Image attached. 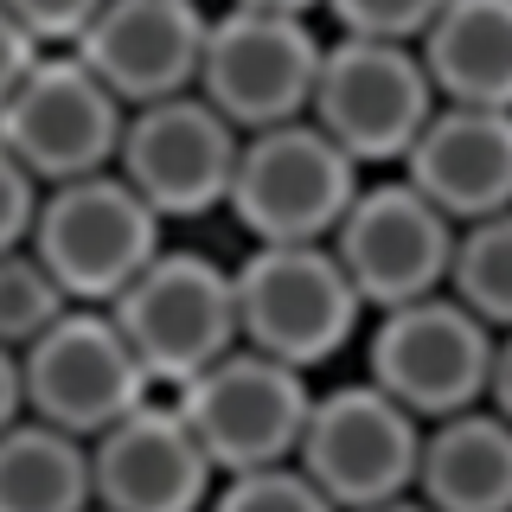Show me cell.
<instances>
[{"label": "cell", "instance_id": "obj_1", "mask_svg": "<svg viewBox=\"0 0 512 512\" xmlns=\"http://www.w3.org/2000/svg\"><path fill=\"white\" fill-rule=\"evenodd\" d=\"M167 224L116 167L84 173V180H58L39 192L26 250L45 263V276L64 288L71 308H109L141 269L154 263V250L167 244Z\"/></svg>", "mask_w": 512, "mask_h": 512}, {"label": "cell", "instance_id": "obj_2", "mask_svg": "<svg viewBox=\"0 0 512 512\" xmlns=\"http://www.w3.org/2000/svg\"><path fill=\"white\" fill-rule=\"evenodd\" d=\"M237 288V346L320 372L365 333V301L346 282L327 244H250L231 269Z\"/></svg>", "mask_w": 512, "mask_h": 512}, {"label": "cell", "instance_id": "obj_3", "mask_svg": "<svg viewBox=\"0 0 512 512\" xmlns=\"http://www.w3.org/2000/svg\"><path fill=\"white\" fill-rule=\"evenodd\" d=\"M109 320H116V333L128 340L154 391H180L192 372H205L237 346L231 269L212 263L205 250L160 244L154 263L109 301Z\"/></svg>", "mask_w": 512, "mask_h": 512}, {"label": "cell", "instance_id": "obj_4", "mask_svg": "<svg viewBox=\"0 0 512 512\" xmlns=\"http://www.w3.org/2000/svg\"><path fill=\"white\" fill-rule=\"evenodd\" d=\"M359 346H365V378H372L391 404H404L416 423L474 410L480 397H487L493 327L474 320L448 288L365 314Z\"/></svg>", "mask_w": 512, "mask_h": 512}, {"label": "cell", "instance_id": "obj_5", "mask_svg": "<svg viewBox=\"0 0 512 512\" xmlns=\"http://www.w3.org/2000/svg\"><path fill=\"white\" fill-rule=\"evenodd\" d=\"M359 173V160L333 148L308 116H295L244 135L224 212L244 224L250 244H327L359 192Z\"/></svg>", "mask_w": 512, "mask_h": 512}, {"label": "cell", "instance_id": "obj_6", "mask_svg": "<svg viewBox=\"0 0 512 512\" xmlns=\"http://www.w3.org/2000/svg\"><path fill=\"white\" fill-rule=\"evenodd\" d=\"M173 410L186 416L192 442L205 448L218 474H244V468H276L295 461L301 429H308L314 384L308 372L269 359V352L231 346L224 359H212L205 372H192L180 391H167Z\"/></svg>", "mask_w": 512, "mask_h": 512}, {"label": "cell", "instance_id": "obj_7", "mask_svg": "<svg viewBox=\"0 0 512 512\" xmlns=\"http://www.w3.org/2000/svg\"><path fill=\"white\" fill-rule=\"evenodd\" d=\"M320 26L301 13H263V7H212L199 52V90L237 135L276 128L308 116L314 71H320Z\"/></svg>", "mask_w": 512, "mask_h": 512}, {"label": "cell", "instance_id": "obj_8", "mask_svg": "<svg viewBox=\"0 0 512 512\" xmlns=\"http://www.w3.org/2000/svg\"><path fill=\"white\" fill-rule=\"evenodd\" d=\"M429 109H436V90H429L416 45L346 39V32L320 45L308 122L359 167H397L410 154L416 128L429 122Z\"/></svg>", "mask_w": 512, "mask_h": 512}, {"label": "cell", "instance_id": "obj_9", "mask_svg": "<svg viewBox=\"0 0 512 512\" xmlns=\"http://www.w3.org/2000/svg\"><path fill=\"white\" fill-rule=\"evenodd\" d=\"M416 455H423V423L391 404L372 378L314 391L308 429H301L295 468L314 480L340 512L397 500L416 487Z\"/></svg>", "mask_w": 512, "mask_h": 512}, {"label": "cell", "instance_id": "obj_10", "mask_svg": "<svg viewBox=\"0 0 512 512\" xmlns=\"http://www.w3.org/2000/svg\"><path fill=\"white\" fill-rule=\"evenodd\" d=\"M20 391H26V416L90 442L116 416L148 404L154 384L116 333L109 308H64L39 340L20 346Z\"/></svg>", "mask_w": 512, "mask_h": 512}, {"label": "cell", "instance_id": "obj_11", "mask_svg": "<svg viewBox=\"0 0 512 512\" xmlns=\"http://www.w3.org/2000/svg\"><path fill=\"white\" fill-rule=\"evenodd\" d=\"M128 109L103 90L77 52H39L32 71L0 103V148H7L39 186L84 180L116 160Z\"/></svg>", "mask_w": 512, "mask_h": 512}, {"label": "cell", "instance_id": "obj_12", "mask_svg": "<svg viewBox=\"0 0 512 512\" xmlns=\"http://www.w3.org/2000/svg\"><path fill=\"white\" fill-rule=\"evenodd\" d=\"M237 148H244V135H237L199 90H180V96L128 109L109 167H116L160 212V224H167V218L224 212V192H231V173H237Z\"/></svg>", "mask_w": 512, "mask_h": 512}, {"label": "cell", "instance_id": "obj_13", "mask_svg": "<svg viewBox=\"0 0 512 512\" xmlns=\"http://www.w3.org/2000/svg\"><path fill=\"white\" fill-rule=\"evenodd\" d=\"M327 250L340 256L346 282L359 288L365 314L397 308V301L436 295L448 288V256H455V224L416 192L404 173H384V180L352 192V205L333 224Z\"/></svg>", "mask_w": 512, "mask_h": 512}, {"label": "cell", "instance_id": "obj_14", "mask_svg": "<svg viewBox=\"0 0 512 512\" xmlns=\"http://www.w3.org/2000/svg\"><path fill=\"white\" fill-rule=\"evenodd\" d=\"M218 468L192 442L173 397H148L90 436V506L96 512H205Z\"/></svg>", "mask_w": 512, "mask_h": 512}, {"label": "cell", "instance_id": "obj_15", "mask_svg": "<svg viewBox=\"0 0 512 512\" xmlns=\"http://www.w3.org/2000/svg\"><path fill=\"white\" fill-rule=\"evenodd\" d=\"M205 20V0H103L64 52H77L122 109H135L199 84Z\"/></svg>", "mask_w": 512, "mask_h": 512}, {"label": "cell", "instance_id": "obj_16", "mask_svg": "<svg viewBox=\"0 0 512 512\" xmlns=\"http://www.w3.org/2000/svg\"><path fill=\"white\" fill-rule=\"evenodd\" d=\"M397 173L455 224L512 212V109L436 103Z\"/></svg>", "mask_w": 512, "mask_h": 512}, {"label": "cell", "instance_id": "obj_17", "mask_svg": "<svg viewBox=\"0 0 512 512\" xmlns=\"http://www.w3.org/2000/svg\"><path fill=\"white\" fill-rule=\"evenodd\" d=\"M410 493L429 512H512V423L487 404L423 423Z\"/></svg>", "mask_w": 512, "mask_h": 512}, {"label": "cell", "instance_id": "obj_18", "mask_svg": "<svg viewBox=\"0 0 512 512\" xmlns=\"http://www.w3.org/2000/svg\"><path fill=\"white\" fill-rule=\"evenodd\" d=\"M416 58L436 103L512 109V0H442Z\"/></svg>", "mask_w": 512, "mask_h": 512}, {"label": "cell", "instance_id": "obj_19", "mask_svg": "<svg viewBox=\"0 0 512 512\" xmlns=\"http://www.w3.org/2000/svg\"><path fill=\"white\" fill-rule=\"evenodd\" d=\"M0 512H90V442L20 416L0 429Z\"/></svg>", "mask_w": 512, "mask_h": 512}, {"label": "cell", "instance_id": "obj_20", "mask_svg": "<svg viewBox=\"0 0 512 512\" xmlns=\"http://www.w3.org/2000/svg\"><path fill=\"white\" fill-rule=\"evenodd\" d=\"M448 295L493 333L512 327V212L474 218L455 231V256H448Z\"/></svg>", "mask_w": 512, "mask_h": 512}, {"label": "cell", "instance_id": "obj_21", "mask_svg": "<svg viewBox=\"0 0 512 512\" xmlns=\"http://www.w3.org/2000/svg\"><path fill=\"white\" fill-rule=\"evenodd\" d=\"M64 308H71L64 288L45 276V263L26 244L20 250H0V346H13V352L32 346Z\"/></svg>", "mask_w": 512, "mask_h": 512}, {"label": "cell", "instance_id": "obj_22", "mask_svg": "<svg viewBox=\"0 0 512 512\" xmlns=\"http://www.w3.org/2000/svg\"><path fill=\"white\" fill-rule=\"evenodd\" d=\"M205 512H340V506H333L327 493L295 468V461H276V468L218 474Z\"/></svg>", "mask_w": 512, "mask_h": 512}, {"label": "cell", "instance_id": "obj_23", "mask_svg": "<svg viewBox=\"0 0 512 512\" xmlns=\"http://www.w3.org/2000/svg\"><path fill=\"white\" fill-rule=\"evenodd\" d=\"M442 0H327V20L346 39H391V45H416L423 26L436 20Z\"/></svg>", "mask_w": 512, "mask_h": 512}, {"label": "cell", "instance_id": "obj_24", "mask_svg": "<svg viewBox=\"0 0 512 512\" xmlns=\"http://www.w3.org/2000/svg\"><path fill=\"white\" fill-rule=\"evenodd\" d=\"M0 7H7L13 20H20L32 39L45 45V52H64V45H71L77 32L96 20V7H103V0H0Z\"/></svg>", "mask_w": 512, "mask_h": 512}, {"label": "cell", "instance_id": "obj_25", "mask_svg": "<svg viewBox=\"0 0 512 512\" xmlns=\"http://www.w3.org/2000/svg\"><path fill=\"white\" fill-rule=\"evenodd\" d=\"M39 180L0 148V250H20L26 231H32V212H39Z\"/></svg>", "mask_w": 512, "mask_h": 512}, {"label": "cell", "instance_id": "obj_26", "mask_svg": "<svg viewBox=\"0 0 512 512\" xmlns=\"http://www.w3.org/2000/svg\"><path fill=\"white\" fill-rule=\"evenodd\" d=\"M39 52H45V45L32 39V32L13 20L7 7H0V103L13 96V84H20V77L32 71V58H39Z\"/></svg>", "mask_w": 512, "mask_h": 512}, {"label": "cell", "instance_id": "obj_27", "mask_svg": "<svg viewBox=\"0 0 512 512\" xmlns=\"http://www.w3.org/2000/svg\"><path fill=\"white\" fill-rule=\"evenodd\" d=\"M487 410H500L512 423V327L493 333V365H487V397H480Z\"/></svg>", "mask_w": 512, "mask_h": 512}, {"label": "cell", "instance_id": "obj_28", "mask_svg": "<svg viewBox=\"0 0 512 512\" xmlns=\"http://www.w3.org/2000/svg\"><path fill=\"white\" fill-rule=\"evenodd\" d=\"M26 416V391H20V352L0 346V429Z\"/></svg>", "mask_w": 512, "mask_h": 512}, {"label": "cell", "instance_id": "obj_29", "mask_svg": "<svg viewBox=\"0 0 512 512\" xmlns=\"http://www.w3.org/2000/svg\"><path fill=\"white\" fill-rule=\"evenodd\" d=\"M224 7H263V13H301V20H314L327 0H224Z\"/></svg>", "mask_w": 512, "mask_h": 512}, {"label": "cell", "instance_id": "obj_30", "mask_svg": "<svg viewBox=\"0 0 512 512\" xmlns=\"http://www.w3.org/2000/svg\"><path fill=\"white\" fill-rule=\"evenodd\" d=\"M359 512H429L416 493H397V500H378V506H359Z\"/></svg>", "mask_w": 512, "mask_h": 512}, {"label": "cell", "instance_id": "obj_31", "mask_svg": "<svg viewBox=\"0 0 512 512\" xmlns=\"http://www.w3.org/2000/svg\"><path fill=\"white\" fill-rule=\"evenodd\" d=\"M90 512H96V506H90Z\"/></svg>", "mask_w": 512, "mask_h": 512}]
</instances>
